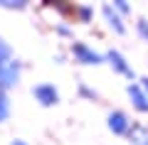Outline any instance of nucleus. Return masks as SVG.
<instances>
[{
	"label": "nucleus",
	"instance_id": "f257e3e1",
	"mask_svg": "<svg viewBox=\"0 0 148 145\" xmlns=\"http://www.w3.org/2000/svg\"><path fill=\"white\" fill-rule=\"evenodd\" d=\"M35 96L42 101L45 106L57 103V91H54V86H49V84H45V86H37V88H35Z\"/></svg>",
	"mask_w": 148,
	"mask_h": 145
},
{
	"label": "nucleus",
	"instance_id": "f03ea898",
	"mask_svg": "<svg viewBox=\"0 0 148 145\" xmlns=\"http://www.w3.org/2000/svg\"><path fill=\"white\" fill-rule=\"evenodd\" d=\"M109 125H111L114 133H126V130H128V120H126V116H123V113H111Z\"/></svg>",
	"mask_w": 148,
	"mask_h": 145
},
{
	"label": "nucleus",
	"instance_id": "7ed1b4c3",
	"mask_svg": "<svg viewBox=\"0 0 148 145\" xmlns=\"http://www.w3.org/2000/svg\"><path fill=\"white\" fill-rule=\"evenodd\" d=\"M74 54H79V57L84 59L86 64H96V62H101V57H99V54L89 52V49H86L84 44H77V47H74Z\"/></svg>",
	"mask_w": 148,
	"mask_h": 145
},
{
	"label": "nucleus",
	"instance_id": "20e7f679",
	"mask_svg": "<svg viewBox=\"0 0 148 145\" xmlns=\"http://www.w3.org/2000/svg\"><path fill=\"white\" fill-rule=\"evenodd\" d=\"M128 93H131V99L136 101V106H138V108H141V111H148V103H146V96H143V93L138 91L136 86H131V88H128Z\"/></svg>",
	"mask_w": 148,
	"mask_h": 145
},
{
	"label": "nucleus",
	"instance_id": "39448f33",
	"mask_svg": "<svg viewBox=\"0 0 148 145\" xmlns=\"http://www.w3.org/2000/svg\"><path fill=\"white\" fill-rule=\"evenodd\" d=\"M131 138L136 140L138 145H148V130H146V128H141V125H136V128L131 130Z\"/></svg>",
	"mask_w": 148,
	"mask_h": 145
},
{
	"label": "nucleus",
	"instance_id": "423d86ee",
	"mask_svg": "<svg viewBox=\"0 0 148 145\" xmlns=\"http://www.w3.org/2000/svg\"><path fill=\"white\" fill-rule=\"evenodd\" d=\"M109 57H111V62L116 64V67H119V69H121V71H123V74H131V71H128V67H126V64H123V59H121V54H116V52H111V54H109Z\"/></svg>",
	"mask_w": 148,
	"mask_h": 145
},
{
	"label": "nucleus",
	"instance_id": "0eeeda50",
	"mask_svg": "<svg viewBox=\"0 0 148 145\" xmlns=\"http://www.w3.org/2000/svg\"><path fill=\"white\" fill-rule=\"evenodd\" d=\"M5 57H8V47H5V44H0V64L5 62Z\"/></svg>",
	"mask_w": 148,
	"mask_h": 145
},
{
	"label": "nucleus",
	"instance_id": "6e6552de",
	"mask_svg": "<svg viewBox=\"0 0 148 145\" xmlns=\"http://www.w3.org/2000/svg\"><path fill=\"white\" fill-rule=\"evenodd\" d=\"M138 30H141V32H143V37L148 39V25H146V22H141V25H138Z\"/></svg>",
	"mask_w": 148,
	"mask_h": 145
},
{
	"label": "nucleus",
	"instance_id": "1a4fd4ad",
	"mask_svg": "<svg viewBox=\"0 0 148 145\" xmlns=\"http://www.w3.org/2000/svg\"><path fill=\"white\" fill-rule=\"evenodd\" d=\"M12 145H25V143H20V140H15V143H12Z\"/></svg>",
	"mask_w": 148,
	"mask_h": 145
},
{
	"label": "nucleus",
	"instance_id": "9d476101",
	"mask_svg": "<svg viewBox=\"0 0 148 145\" xmlns=\"http://www.w3.org/2000/svg\"><path fill=\"white\" fill-rule=\"evenodd\" d=\"M146 88H148V79H146Z\"/></svg>",
	"mask_w": 148,
	"mask_h": 145
}]
</instances>
